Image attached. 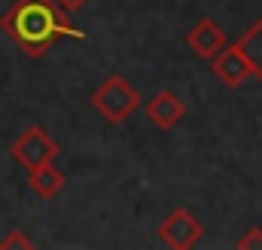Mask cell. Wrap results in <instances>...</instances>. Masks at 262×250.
Instances as JSON below:
<instances>
[{"label": "cell", "instance_id": "obj_1", "mask_svg": "<svg viewBox=\"0 0 262 250\" xmlns=\"http://www.w3.org/2000/svg\"><path fill=\"white\" fill-rule=\"evenodd\" d=\"M0 31L31 58L46 55L61 37L79 43L85 40V34L76 25H70L58 0H18L0 15Z\"/></svg>", "mask_w": 262, "mask_h": 250}, {"label": "cell", "instance_id": "obj_2", "mask_svg": "<svg viewBox=\"0 0 262 250\" xmlns=\"http://www.w3.org/2000/svg\"><path fill=\"white\" fill-rule=\"evenodd\" d=\"M92 107H95L110 125H119L140 107V95H137V89L131 86L125 76L113 73V76H107V79L92 92Z\"/></svg>", "mask_w": 262, "mask_h": 250}, {"label": "cell", "instance_id": "obj_3", "mask_svg": "<svg viewBox=\"0 0 262 250\" xmlns=\"http://www.w3.org/2000/svg\"><path fill=\"white\" fill-rule=\"evenodd\" d=\"M61 153V147L49 137V131L43 128V125H31V128H25L15 140H12V147H9V156L21 165V168H40V165H46V162H55V156Z\"/></svg>", "mask_w": 262, "mask_h": 250}, {"label": "cell", "instance_id": "obj_4", "mask_svg": "<svg viewBox=\"0 0 262 250\" xmlns=\"http://www.w3.org/2000/svg\"><path fill=\"white\" fill-rule=\"evenodd\" d=\"M201 235H204V226L198 223V217H192L186 207H174L165 217V223L159 226V238L174 250L195 247L198 241H201Z\"/></svg>", "mask_w": 262, "mask_h": 250}, {"label": "cell", "instance_id": "obj_5", "mask_svg": "<svg viewBox=\"0 0 262 250\" xmlns=\"http://www.w3.org/2000/svg\"><path fill=\"white\" fill-rule=\"evenodd\" d=\"M210 70H213V76H216L226 89H238V86H244V82L250 79V67L244 61L238 43H226V46L210 58Z\"/></svg>", "mask_w": 262, "mask_h": 250}, {"label": "cell", "instance_id": "obj_6", "mask_svg": "<svg viewBox=\"0 0 262 250\" xmlns=\"http://www.w3.org/2000/svg\"><path fill=\"white\" fill-rule=\"evenodd\" d=\"M226 31L213 22V18H198L192 31L186 34V46L195 52L198 58H213L223 46H226Z\"/></svg>", "mask_w": 262, "mask_h": 250}, {"label": "cell", "instance_id": "obj_7", "mask_svg": "<svg viewBox=\"0 0 262 250\" xmlns=\"http://www.w3.org/2000/svg\"><path fill=\"white\" fill-rule=\"evenodd\" d=\"M146 116H149V122L156 125V128L171 131L174 125L186 116V104H183L171 89H165V92H159V95L146 104Z\"/></svg>", "mask_w": 262, "mask_h": 250}, {"label": "cell", "instance_id": "obj_8", "mask_svg": "<svg viewBox=\"0 0 262 250\" xmlns=\"http://www.w3.org/2000/svg\"><path fill=\"white\" fill-rule=\"evenodd\" d=\"M31 177H28V183H31V189L40 195V198H55L61 189H64L67 183V177H64V171L61 168H55L52 162H46V165H40V168H31L28 171Z\"/></svg>", "mask_w": 262, "mask_h": 250}, {"label": "cell", "instance_id": "obj_9", "mask_svg": "<svg viewBox=\"0 0 262 250\" xmlns=\"http://www.w3.org/2000/svg\"><path fill=\"white\" fill-rule=\"evenodd\" d=\"M238 49H241L247 67H250V76L262 79V18H256V22L241 34Z\"/></svg>", "mask_w": 262, "mask_h": 250}, {"label": "cell", "instance_id": "obj_10", "mask_svg": "<svg viewBox=\"0 0 262 250\" xmlns=\"http://www.w3.org/2000/svg\"><path fill=\"white\" fill-rule=\"evenodd\" d=\"M235 247L238 250H262V229L259 226H250V229L235 241Z\"/></svg>", "mask_w": 262, "mask_h": 250}, {"label": "cell", "instance_id": "obj_11", "mask_svg": "<svg viewBox=\"0 0 262 250\" xmlns=\"http://www.w3.org/2000/svg\"><path fill=\"white\" fill-rule=\"evenodd\" d=\"M0 247L3 250H12V247H25L28 250V247H34V241H31L28 235H21V232H9V235L0 241Z\"/></svg>", "mask_w": 262, "mask_h": 250}, {"label": "cell", "instance_id": "obj_12", "mask_svg": "<svg viewBox=\"0 0 262 250\" xmlns=\"http://www.w3.org/2000/svg\"><path fill=\"white\" fill-rule=\"evenodd\" d=\"M82 3H85V0H58V6H61V9H67V12H73V9H79Z\"/></svg>", "mask_w": 262, "mask_h": 250}]
</instances>
